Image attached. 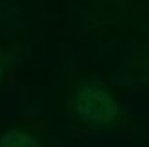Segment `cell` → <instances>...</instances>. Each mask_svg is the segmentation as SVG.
Wrapping results in <instances>:
<instances>
[{
	"mask_svg": "<svg viewBox=\"0 0 149 147\" xmlns=\"http://www.w3.org/2000/svg\"><path fill=\"white\" fill-rule=\"evenodd\" d=\"M0 147H38L36 140L33 136L20 131H9L2 136L0 140Z\"/></svg>",
	"mask_w": 149,
	"mask_h": 147,
	"instance_id": "obj_2",
	"label": "cell"
},
{
	"mask_svg": "<svg viewBox=\"0 0 149 147\" xmlns=\"http://www.w3.org/2000/svg\"><path fill=\"white\" fill-rule=\"evenodd\" d=\"M76 110L84 120L93 124H104L117 117L119 108L108 92L101 88H84L77 93Z\"/></svg>",
	"mask_w": 149,
	"mask_h": 147,
	"instance_id": "obj_1",
	"label": "cell"
}]
</instances>
